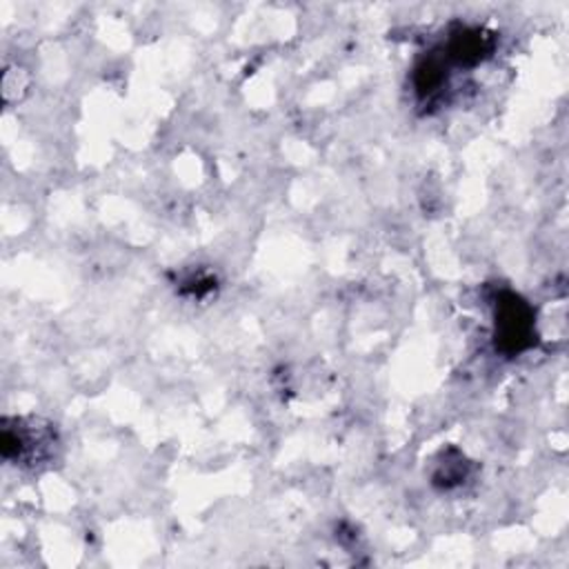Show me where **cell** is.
Instances as JSON below:
<instances>
[{
	"mask_svg": "<svg viewBox=\"0 0 569 569\" xmlns=\"http://www.w3.org/2000/svg\"><path fill=\"white\" fill-rule=\"evenodd\" d=\"M533 342V311L516 293L505 291L496 300V347L502 353H520Z\"/></svg>",
	"mask_w": 569,
	"mask_h": 569,
	"instance_id": "cell-1",
	"label": "cell"
},
{
	"mask_svg": "<svg viewBox=\"0 0 569 569\" xmlns=\"http://www.w3.org/2000/svg\"><path fill=\"white\" fill-rule=\"evenodd\" d=\"M51 442L42 427L27 425L20 418H4L2 420V436H0V451L7 462H31L33 458L40 460V451Z\"/></svg>",
	"mask_w": 569,
	"mask_h": 569,
	"instance_id": "cell-2",
	"label": "cell"
},
{
	"mask_svg": "<svg viewBox=\"0 0 569 569\" xmlns=\"http://www.w3.org/2000/svg\"><path fill=\"white\" fill-rule=\"evenodd\" d=\"M493 38L480 27H460L451 33L442 58L460 67H473L491 56Z\"/></svg>",
	"mask_w": 569,
	"mask_h": 569,
	"instance_id": "cell-3",
	"label": "cell"
},
{
	"mask_svg": "<svg viewBox=\"0 0 569 569\" xmlns=\"http://www.w3.org/2000/svg\"><path fill=\"white\" fill-rule=\"evenodd\" d=\"M447 64L449 62L442 58V53H429L416 64L413 87L422 100H429L440 93V89L447 82Z\"/></svg>",
	"mask_w": 569,
	"mask_h": 569,
	"instance_id": "cell-4",
	"label": "cell"
}]
</instances>
